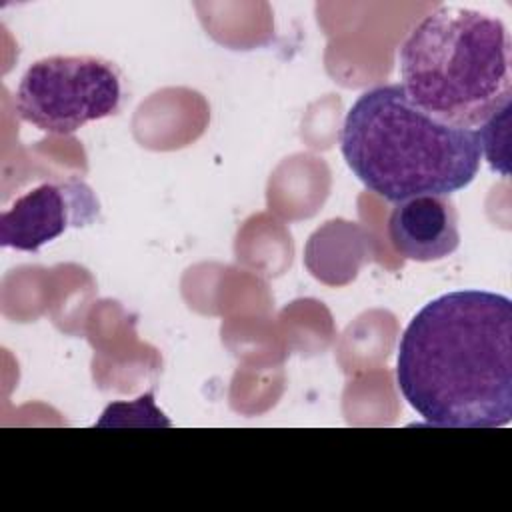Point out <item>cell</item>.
Wrapping results in <instances>:
<instances>
[{
    "mask_svg": "<svg viewBox=\"0 0 512 512\" xmlns=\"http://www.w3.org/2000/svg\"><path fill=\"white\" fill-rule=\"evenodd\" d=\"M396 384L404 400L432 426H508L512 300L466 288L424 304L400 336Z\"/></svg>",
    "mask_w": 512,
    "mask_h": 512,
    "instance_id": "1",
    "label": "cell"
},
{
    "mask_svg": "<svg viewBox=\"0 0 512 512\" xmlns=\"http://www.w3.org/2000/svg\"><path fill=\"white\" fill-rule=\"evenodd\" d=\"M340 150L354 176L388 202L450 196L480 170V140L418 108L400 84L374 86L350 106Z\"/></svg>",
    "mask_w": 512,
    "mask_h": 512,
    "instance_id": "2",
    "label": "cell"
},
{
    "mask_svg": "<svg viewBox=\"0 0 512 512\" xmlns=\"http://www.w3.org/2000/svg\"><path fill=\"white\" fill-rule=\"evenodd\" d=\"M402 88L436 120L482 126L512 100V40L496 14L444 4L426 14L398 50Z\"/></svg>",
    "mask_w": 512,
    "mask_h": 512,
    "instance_id": "3",
    "label": "cell"
},
{
    "mask_svg": "<svg viewBox=\"0 0 512 512\" xmlns=\"http://www.w3.org/2000/svg\"><path fill=\"white\" fill-rule=\"evenodd\" d=\"M118 66L100 56H46L22 74L18 116L48 134H72L92 120L114 116L124 104Z\"/></svg>",
    "mask_w": 512,
    "mask_h": 512,
    "instance_id": "4",
    "label": "cell"
},
{
    "mask_svg": "<svg viewBox=\"0 0 512 512\" xmlns=\"http://www.w3.org/2000/svg\"><path fill=\"white\" fill-rule=\"evenodd\" d=\"M98 214L100 202L82 178L44 182L0 214V246L38 252L66 230L90 226Z\"/></svg>",
    "mask_w": 512,
    "mask_h": 512,
    "instance_id": "5",
    "label": "cell"
},
{
    "mask_svg": "<svg viewBox=\"0 0 512 512\" xmlns=\"http://www.w3.org/2000/svg\"><path fill=\"white\" fill-rule=\"evenodd\" d=\"M392 248L416 262H434L460 246L458 210L448 196H414L394 206L388 218Z\"/></svg>",
    "mask_w": 512,
    "mask_h": 512,
    "instance_id": "6",
    "label": "cell"
}]
</instances>
